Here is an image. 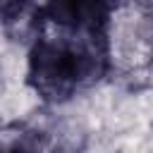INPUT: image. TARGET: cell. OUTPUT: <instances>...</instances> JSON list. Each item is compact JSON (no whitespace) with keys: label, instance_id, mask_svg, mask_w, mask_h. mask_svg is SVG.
<instances>
[{"label":"cell","instance_id":"obj_1","mask_svg":"<svg viewBox=\"0 0 153 153\" xmlns=\"http://www.w3.org/2000/svg\"><path fill=\"white\" fill-rule=\"evenodd\" d=\"M108 67L103 33L79 38H36L29 53V81L50 103L67 100L79 86L93 84Z\"/></svg>","mask_w":153,"mask_h":153},{"label":"cell","instance_id":"obj_2","mask_svg":"<svg viewBox=\"0 0 153 153\" xmlns=\"http://www.w3.org/2000/svg\"><path fill=\"white\" fill-rule=\"evenodd\" d=\"M124 0H45L41 14L72 33H103L110 14Z\"/></svg>","mask_w":153,"mask_h":153},{"label":"cell","instance_id":"obj_3","mask_svg":"<svg viewBox=\"0 0 153 153\" xmlns=\"http://www.w3.org/2000/svg\"><path fill=\"white\" fill-rule=\"evenodd\" d=\"M26 0H0V24H5Z\"/></svg>","mask_w":153,"mask_h":153}]
</instances>
